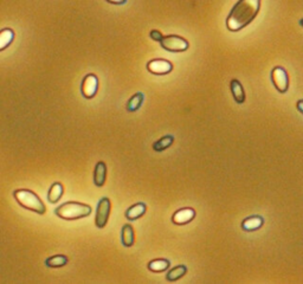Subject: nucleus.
<instances>
[{
    "label": "nucleus",
    "instance_id": "1",
    "mask_svg": "<svg viewBox=\"0 0 303 284\" xmlns=\"http://www.w3.org/2000/svg\"><path fill=\"white\" fill-rule=\"evenodd\" d=\"M261 1L259 0H241L232 7L226 19V27L231 32L241 31L257 17Z\"/></svg>",
    "mask_w": 303,
    "mask_h": 284
},
{
    "label": "nucleus",
    "instance_id": "2",
    "mask_svg": "<svg viewBox=\"0 0 303 284\" xmlns=\"http://www.w3.org/2000/svg\"><path fill=\"white\" fill-rule=\"evenodd\" d=\"M13 196L21 207L29 211L38 213V214H44L46 212V207L42 199L31 190H26V188L16 190L13 192Z\"/></svg>",
    "mask_w": 303,
    "mask_h": 284
},
{
    "label": "nucleus",
    "instance_id": "3",
    "mask_svg": "<svg viewBox=\"0 0 303 284\" xmlns=\"http://www.w3.org/2000/svg\"><path fill=\"white\" fill-rule=\"evenodd\" d=\"M54 214L64 220H76L91 214V207L89 205L76 203V201H68L57 207L54 210Z\"/></svg>",
    "mask_w": 303,
    "mask_h": 284
},
{
    "label": "nucleus",
    "instance_id": "4",
    "mask_svg": "<svg viewBox=\"0 0 303 284\" xmlns=\"http://www.w3.org/2000/svg\"><path fill=\"white\" fill-rule=\"evenodd\" d=\"M161 48L165 49L166 51L170 53H184L190 48V44L185 38L180 37V36L170 35L162 38L160 42Z\"/></svg>",
    "mask_w": 303,
    "mask_h": 284
},
{
    "label": "nucleus",
    "instance_id": "5",
    "mask_svg": "<svg viewBox=\"0 0 303 284\" xmlns=\"http://www.w3.org/2000/svg\"><path fill=\"white\" fill-rule=\"evenodd\" d=\"M110 210H111L110 199L107 198V196L100 199L96 209V217H95V224H96L98 229L106 228V225H107L109 220V215H110Z\"/></svg>",
    "mask_w": 303,
    "mask_h": 284
},
{
    "label": "nucleus",
    "instance_id": "6",
    "mask_svg": "<svg viewBox=\"0 0 303 284\" xmlns=\"http://www.w3.org/2000/svg\"><path fill=\"white\" fill-rule=\"evenodd\" d=\"M271 81L281 94H285L289 89V76L285 68L275 67L271 71Z\"/></svg>",
    "mask_w": 303,
    "mask_h": 284
},
{
    "label": "nucleus",
    "instance_id": "7",
    "mask_svg": "<svg viewBox=\"0 0 303 284\" xmlns=\"http://www.w3.org/2000/svg\"><path fill=\"white\" fill-rule=\"evenodd\" d=\"M81 91H82V95H83L86 98H88V100L96 96V94L98 91L97 76L94 75V73H88V75L83 78V81H82Z\"/></svg>",
    "mask_w": 303,
    "mask_h": 284
},
{
    "label": "nucleus",
    "instance_id": "8",
    "mask_svg": "<svg viewBox=\"0 0 303 284\" xmlns=\"http://www.w3.org/2000/svg\"><path fill=\"white\" fill-rule=\"evenodd\" d=\"M147 70L153 75H167L173 70V64L167 59H152L151 62L147 63Z\"/></svg>",
    "mask_w": 303,
    "mask_h": 284
},
{
    "label": "nucleus",
    "instance_id": "9",
    "mask_svg": "<svg viewBox=\"0 0 303 284\" xmlns=\"http://www.w3.org/2000/svg\"><path fill=\"white\" fill-rule=\"evenodd\" d=\"M196 218V211L192 207H184L180 209L173 214L172 217V222L176 225H186V224L191 223Z\"/></svg>",
    "mask_w": 303,
    "mask_h": 284
},
{
    "label": "nucleus",
    "instance_id": "10",
    "mask_svg": "<svg viewBox=\"0 0 303 284\" xmlns=\"http://www.w3.org/2000/svg\"><path fill=\"white\" fill-rule=\"evenodd\" d=\"M264 219L261 215H251V217L245 218L242 222V229L243 231L247 232H253L257 231L263 226Z\"/></svg>",
    "mask_w": 303,
    "mask_h": 284
},
{
    "label": "nucleus",
    "instance_id": "11",
    "mask_svg": "<svg viewBox=\"0 0 303 284\" xmlns=\"http://www.w3.org/2000/svg\"><path fill=\"white\" fill-rule=\"evenodd\" d=\"M107 180V165L103 161H98L95 166L94 182L97 187H102Z\"/></svg>",
    "mask_w": 303,
    "mask_h": 284
},
{
    "label": "nucleus",
    "instance_id": "12",
    "mask_svg": "<svg viewBox=\"0 0 303 284\" xmlns=\"http://www.w3.org/2000/svg\"><path fill=\"white\" fill-rule=\"evenodd\" d=\"M230 90L232 96H233V100L236 101L237 105H243V103L245 102V91L241 82L236 80V78L232 80L230 82Z\"/></svg>",
    "mask_w": 303,
    "mask_h": 284
},
{
    "label": "nucleus",
    "instance_id": "13",
    "mask_svg": "<svg viewBox=\"0 0 303 284\" xmlns=\"http://www.w3.org/2000/svg\"><path fill=\"white\" fill-rule=\"evenodd\" d=\"M146 212H147L146 204L138 203V204L133 205V206H130L129 209L125 211V218H127L128 220H130V222H133V220H136V219H139V218L143 217Z\"/></svg>",
    "mask_w": 303,
    "mask_h": 284
},
{
    "label": "nucleus",
    "instance_id": "14",
    "mask_svg": "<svg viewBox=\"0 0 303 284\" xmlns=\"http://www.w3.org/2000/svg\"><path fill=\"white\" fill-rule=\"evenodd\" d=\"M121 242L125 248L133 247L135 243V234H134V229L129 224H125L121 231Z\"/></svg>",
    "mask_w": 303,
    "mask_h": 284
},
{
    "label": "nucleus",
    "instance_id": "15",
    "mask_svg": "<svg viewBox=\"0 0 303 284\" xmlns=\"http://www.w3.org/2000/svg\"><path fill=\"white\" fill-rule=\"evenodd\" d=\"M171 266V262L168 259L165 258H159V259H153L148 263V267L149 271L152 272H163L166 270L170 269Z\"/></svg>",
    "mask_w": 303,
    "mask_h": 284
},
{
    "label": "nucleus",
    "instance_id": "16",
    "mask_svg": "<svg viewBox=\"0 0 303 284\" xmlns=\"http://www.w3.org/2000/svg\"><path fill=\"white\" fill-rule=\"evenodd\" d=\"M13 40H15V32L12 29H2L0 31V51H4L5 49H7L9 46L12 44Z\"/></svg>",
    "mask_w": 303,
    "mask_h": 284
},
{
    "label": "nucleus",
    "instance_id": "17",
    "mask_svg": "<svg viewBox=\"0 0 303 284\" xmlns=\"http://www.w3.org/2000/svg\"><path fill=\"white\" fill-rule=\"evenodd\" d=\"M143 100L144 95L143 92H136L135 95H133V96L128 100L127 106H125L127 111H129V113H135V111H138L139 109L141 108V106H143Z\"/></svg>",
    "mask_w": 303,
    "mask_h": 284
},
{
    "label": "nucleus",
    "instance_id": "18",
    "mask_svg": "<svg viewBox=\"0 0 303 284\" xmlns=\"http://www.w3.org/2000/svg\"><path fill=\"white\" fill-rule=\"evenodd\" d=\"M63 195H64V187H63V185L61 182H54L53 186L50 187V190H49L48 200L51 204H56L58 203Z\"/></svg>",
    "mask_w": 303,
    "mask_h": 284
},
{
    "label": "nucleus",
    "instance_id": "19",
    "mask_svg": "<svg viewBox=\"0 0 303 284\" xmlns=\"http://www.w3.org/2000/svg\"><path fill=\"white\" fill-rule=\"evenodd\" d=\"M187 272V266H178L176 267H173V269H171L170 271L167 272V275H166V280L168 281V282H176V281L180 280L181 277H184L185 275H186Z\"/></svg>",
    "mask_w": 303,
    "mask_h": 284
},
{
    "label": "nucleus",
    "instance_id": "20",
    "mask_svg": "<svg viewBox=\"0 0 303 284\" xmlns=\"http://www.w3.org/2000/svg\"><path fill=\"white\" fill-rule=\"evenodd\" d=\"M173 142H174L173 135H166V136H163V138H161L160 140L155 141L154 143H153V149L158 153L163 152L165 149L170 148L172 144H173Z\"/></svg>",
    "mask_w": 303,
    "mask_h": 284
},
{
    "label": "nucleus",
    "instance_id": "21",
    "mask_svg": "<svg viewBox=\"0 0 303 284\" xmlns=\"http://www.w3.org/2000/svg\"><path fill=\"white\" fill-rule=\"evenodd\" d=\"M68 262H69V259H68L67 256L56 255L46 259L45 266L48 267H63L67 266Z\"/></svg>",
    "mask_w": 303,
    "mask_h": 284
},
{
    "label": "nucleus",
    "instance_id": "22",
    "mask_svg": "<svg viewBox=\"0 0 303 284\" xmlns=\"http://www.w3.org/2000/svg\"><path fill=\"white\" fill-rule=\"evenodd\" d=\"M149 37H151L153 40H155V42H161L163 36L160 31H158V30H152V31L149 32Z\"/></svg>",
    "mask_w": 303,
    "mask_h": 284
},
{
    "label": "nucleus",
    "instance_id": "23",
    "mask_svg": "<svg viewBox=\"0 0 303 284\" xmlns=\"http://www.w3.org/2000/svg\"><path fill=\"white\" fill-rule=\"evenodd\" d=\"M296 108L300 113L303 114V100H299L296 102Z\"/></svg>",
    "mask_w": 303,
    "mask_h": 284
},
{
    "label": "nucleus",
    "instance_id": "24",
    "mask_svg": "<svg viewBox=\"0 0 303 284\" xmlns=\"http://www.w3.org/2000/svg\"><path fill=\"white\" fill-rule=\"evenodd\" d=\"M300 25H301V26H303V18L301 19V20H300Z\"/></svg>",
    "mask_w": 303,
    "mask_h": 284
}]
</instances>
